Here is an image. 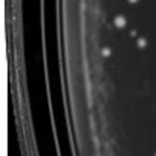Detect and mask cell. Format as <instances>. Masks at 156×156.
<instances>
[{
    "mask_svg": "<svg viewBox=\"0 0 156 156\" xmlns=\"http://www.w3.org/2000/svg\"><path fill=\"white\" fill-rule=\"evenodd\" d=\"M115 25L118 26V28H123V26L126 25V19L121 17V16H120V17H116V19H115Z\"/></svg>",
    "mask_w": 156,
    "mask_h": 156,
    "instance_id": "1",
    "label": "cell"
},
{
    "mask_svg": "<svg viewBox=\"0 0 156 156\" xmlns=\"http://www.w3.org/2000/svg\"><path fill=\"white\" fill-rule=\"evenodd\" d=\"M129 2H132V3H135V2H138V0H129Z\"/></svg>",
    "mask_w": 156,
    "mask_h": 156,
    "instance_id": "2",
    "label": "cell"
}]
</instances>
